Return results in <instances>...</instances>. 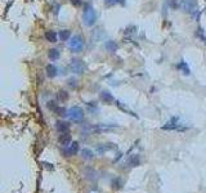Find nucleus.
Masks as SVG:
<instances>
[{
  "label": "nucleus",
  "instance_id": "f257e3e1",
  "mask_svg": "<svg viewBox=\"0 0 206 193\" xmlns=\"http://www.w3.org/2000/svg\"><path fill=\"white\" fill-rule=\"evenodd\" d=\"M97 18H98V14H97L95 9L91 7L90 4H86L84 8V13H83V22L85 26H93L97 22Z\"/></svg>",
  "mask_w": 206,
  "mask_h": 193
},
{
  "label": "nucleus",
  "instance_id": "f03ea898",
  "mask_svg": "<svg viewBox=\"0 0 206 193\" xmlns=\"http://www.w3.org/2000/svg\"><path fill=\"white\" fill-rule=\"evenodd\" d=\"M68 46H70V49H71L72 53H80L85 46L84 37L81 35H74L71 39H70Z\"/></svg>",
  "mask_w": 206,
  "mask_h": 193
},
{
  "label": "nucleus",
  "instance_id": "7ed1b4c3",
  "mask_svg": "<svg viewBox=\"0 0 206 193\" xmlns=\"http://www.w3.org/2000/svg\"><path fill=\"white\" fill-rule=\"evenodd\" d=\"M162 129L164 130H175V131H184V130H187V126L186 124H184L183 121H180L179 117H173V119L167 122V124H165L164 126H162Z\"/></svg>",
  "mask_w": 206,
  "mask_h": 193
},
{
  "label": "nucleus",
  "instance_id": "20e7f679",
  "mask_svg": "<svg viewBox=\"0 0 206 193\" xmlns=\"http://www.w3.org/2000/svg\"><path fill=\"white\" fill-rule=\"evenodd\" d=\"M67 116L70 117V120L74 122H80L84 119V111L77 106H74L72 108H70L67 112Z\"/></svg>",
  "mask_w": 206,
  "mask_h": 193
},
{
  "label": "nucleus",
  "instance_id": "39448f33",
  "mask_svg": "<svg viewBox=\"0 0 206 193\" xmlns=\"http://www.w3.org/2000/svg\"><path fill=\"white\" fill-rule=\"evenodd\" d=\"M70 68H71V71L76 75H81L86 71V64L84 61L81 59H77V58H75V59L71 61L70 63Z\"/></svg>",
  "mask_w": 206,
  "mask_h": 193
},
{
  "label": "nucleus",
  "instance_id": "423d86ee",
  "mask_svg": "<svg viewBox=\"0 0 206 193\" xmlns=\"http://www.w3.org/2000/svg\"><path fill=\"white\" fill-rule=\"evenodd\" d=\"M180 7L184 12L193 14L197 10V0H180Z\"/></svg>",
  "mask_w": 206,
  "mask_h": 193
},
{
  "label": "nucleus",
  "instance_id": "0eeeda50",
  "mask_svg": "<svg viewBox=\"0 0 206 193\" xmlns=\"http://www.w3.org/2000/svg\"><path fill=\"white\" fill-rule=\"evenodd\" d=\"M77 152H79V143L77 142H71L68 146H66L63 148V154L64 156H67V157L75 156Z\"/></svg>",
  "mask_w": 206,
  "mask_h": 193
},
{
  "label": "nucleus",
  "instance_id": "6e6552de",
  "mask_svg": "<svg viewBox=\"0 0 206 193\" xmlns=\"http://www.w3.org/2000/svg\"><path fill=\"white\" fill-rule=\"evenodd\" d=\"M56 129H57V131L58 133H68L70 131V124L66 121H57L56 122Z\"/></svg>",
  "mask_w": 206,
  "mask_h": 193
},
{
  "label": "nucleus",
  "instance_id": "1a4fd4ad",
  "mask_svg": "<svg viewBox=\"0 0 206 193\" xmlns=\"http://www.w3.org/2000/svg\"><path fill=\"white\" fill-rule=\"evenodd\" d=\"M105 48L107 49V52H110V53H115V52L118 49V45H117V42H116V41H113V40H108V41H106Z\"/></svg>",
  "mask_w": 206,
  "mask_h": 193
},
{
  "label": "nucleus",
  "instance_id": "9d476101",
  "mask_svg": "<svg viewBox=\"0 0 206 193\" xmlns=\"http://www.w3.org/2000/svg\"><path fill=\"white\" fill-rule=\"evenodd\" d=\"M59 143H61L63 147L68 146V144L71 143V135H70L68 133H63V134H61V137H59Z\"/></svg>",
  "mask_w": 206,
  "mask_h": 193
},
{
  "label": "nucleus",
  "instance_id": "9b49d317",
  "mask_svg": "<svg viewBox=\"0 0 206 193\" xmlns=\"http://www.w3.org/2000/svg\"><path fill=\"white\" fill-rule=\"evenodd\" d=\"M57 72H58V69H57V67L54 66V64H48L46 66V76L48 77H50V79L56 77Z\"/></svg>",
  "mask_w": 206,
  "mask_h": 193
},
{
  "label": "nucleus",
  "instance_id": "f8f14e48",
  "mask_svg": "<svg viewBox=\"0 0 206 193\" xmlns=\"http://www.w3.org/2000/svg\"><path fill=\"white\" fill-rule=\"evenodd\" d=\"M101 99L105 102V103L110 104V103H112V102H113V96L111 95V93H108L107 90H105V92L101 93Z\"/></svg>",
  "mask_w": 206,
  "mask_h": 193
},
{
  "label": "nucleus",
  "instance_id": "ddd939ff",
  "mask_svg": "<svg viewBox=\"0 0 206 193\" xmlns=\"http://www.w3.org/2000/svg\"><path fill=\"white\" fill-rule=\"evenodd\" d=\"M57 34L54 31H46L45 32V39L49 42H57Z\"/></svg>",
  "mask_w": 206,
  "mask_h": 193
},
{
  "label": "nucleus",
  "instance_id": "4468645a",
  "mask_svg": "<svg viewBox=\"0 0 206 193\" xmlns=\"http://www.w3.org/2000/svg\"><path fill=\"white\" fill-rule=\"evenodd\" d=\"M59 39H61L62 41H67L71 39V31L70 30H62V31H59Z\"/></svg>",
  "mask_w": 206,
  "mask_h": 193
},
{
  "label": "nucleus",
  "instance_id": "2eb2a0df",
  "mask_svg": "<svg viewBox=\"0 0 206 193\" xmlns=\"http://www.w3.org/2000/svg\"><path fill=\"white\" fill-rule=\"evenodd\" d=\"M81 156L85 160H91L94 157V152L91 151V149H88V148H84L83 151H81Z\"/></svg>",
  "mask_w": 206,
  "mask_h": 193
},
{
  "label": "nucleus",
  "instance_id": "dca6fc26",
  "mask_svg": "<svg viewBox=\"0 0 206 193\" xmlns=\"http://www.w3.org/2000/svg\"><path fill=\"white\" fill-rule=\"evenodd\" d=\"M59 52H58V49H50L49 50V53H48V57L50 58L52 61H57L58 58H59Z\"/></svg>",
  "mask_w": 206,
  "mask_h": 193
},
{
  "label": "nucleus",
  "instance_id": "f3484780",
  "mask_svg": "<svg viewBox=\"0 0 206 193\" xmlns=\"http://www.w3.org/2000/svg\"><path fill=\"white\" fill-rule=\"evenodd\" d=\"M57 96L61 102H66L68 99V93L66 92V90H59V92L57 93Z\"/></svg>",
  "mask_w": 206,
  "mask_h": 193
},
{
  "label": "nucleus",
  "instance_id": "a211bd4d",
  "mask_svg": "<svg viewBox=\"0 0 206 193\" xmlns=\"http://www.w3.org/2000/svg\"><path fill=\"white\" fill-rule=\"evenodd\" d=\"M113 148V146L111 144V146H107V144H105V146H98L97 147V151H98L99 153H106L108 149H112Z\"/></svg>",
  "mask_w": 206,
  "mask_h": 193
},
{
  "label": "nucleus",
  "instance_id": "6ab92c4d",
  "mask_svg": "<svg viewBox=\"0 0 206 193\" xmlns=\"http://www.w3.org/2000/svg\"><path fill=\"white\" fill-rule=\"evenodd\" d=\"M178 68H182L183 69V73H186V75H188L189 73V68H188V66L186 64V62H180L179 63V66H178Z\"/></svg>",
  "mask_w": 206,
  "mask_h": 193
},
{
  "label": "nucleus",
  "instance_id": "aec40b11",
  "mask_svg": "<svg viewBox=\"0 0 206 193\" xmlns=\"http://www.w3.org/2000/svg\"><path fill=\"white\" fill-rule=\"evenodd\" d=\"M107 5H115V4H125V0H105Z\"/></svg>",
  "mask_w": 206,
  "mask_h": 193
},
{
  "label": "nucleus",
  "instance_id": "412c9836",
  "mask_svg": "<svg viewBox=\"0 0 206 193\" xmlns=\"http://www.w3.org/2000/svg\"><path fill=\"white\" fill-rule=\"evenodd\" d=\"M196 35L200 37V39H201L204 42H205V44H206V36H205V34H204V30L201 29V27H200L198 30H197V32H196Z\"/></svg>",
  "mask_w": 206,
  "mask_h": 193
},
{
  "label": "nucleus",
  "instance_id": "4be33fe9",
  "mask_svg": "<svg viewBox=\"0 0 206 193\" xmlns=\"http://www.w3.org/2000/svg\"><path fill=\"white\" fill-rule=\"evenodd\" d=\"M48 108L56 112V111H57V108H58V106L56 104V102H53V100H52V102H48Z\"/></svg>",
  "mask_w": 206,
  "mask_h": 193
},
{
  "label": "nucleus",
  "instance_id": "5701e85b",
  "mask_svg": "<svg viewBox=\"0 0 206 193\" xmlns=\"http://www.w3.org/2000/svg\"><path fill=\"white\" fill-rule=\"evenodd\" d=\"M115 184V188L118 189V188H121V179L120 178H116L115 180H112V185Z\"/></svg>",
  "mask_w": 206,
  "mask_h": 193
},
{
  "label": "nucleus",
  "instance_id": "b1692460",
  "mask_svg": "<svg viewBox=\"0 0 206 193\" xmlns=\"http://www.w3.org/2000/svg\"><path fill=\"white\" fill-rule=\"evenodd\" d=\"M70 2H71L75 7H80L81 4H83V2H81V0H70Z\"/></svg>",
  "mask_w": 206,
  "mask_h": 193
},
{
  "label": "nucleus",
  "instance_id": "393cba45",
  "mask_svg": "<svg viewBox=\"0 0 206 193\" xmlns=\"http://www.w3.org/2000/svg\"><path fill=\"white\" fill-rule=\"evenodd\" d=\"M68 85H70V86H71V88H76V80H68Z\"/></svg>",
  "mask_w": 206,
  "mask_h": 193
},
{
  "label": "nucleus",
  "instance_id": "a878e982",
  "mask_svg": "<svg viewBox=\"0 0 206 193\" xmlns=\"http://www.w3.org/2000/svg\"><path fill=\"white\" fill-rule=\"evenodd\" d=\"M205 13H206V8H205Z\"/></svg>",
  "mask_w": 206,
  "mask_h": 193
}]
</instances>
